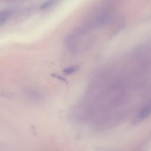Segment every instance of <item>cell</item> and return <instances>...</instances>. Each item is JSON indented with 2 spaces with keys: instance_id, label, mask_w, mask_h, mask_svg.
<instances>
[{
  "instance_id": "cell-1",
  "label": "cell",
  "mask_w": 151,
  "mask_h": 151,
  "mask_svg": "<svg viewBox=\"0 0 151 151\" xmlns=\"http://www.w3.org/2000/svg\"><path fill=\"white\" fill-rule=\"evenodd\" d=\"M151 113V104L147 105L145 107H144L138 114L137 116V120L138 121H141L145 119H146L148 116H149Z\"/></svg>"
},
{
  "instance_id": "cell-2",
  "label": "cell",
  "mask_w": 151,
  "mask_h": 151,
  "mask_svg": "<svg viewBox=\"0 0 151 151\" xmlns=\"http://www.w3.org/2000/svg\"><path fill=\"white\" fill-rule=\"evenodd\" d=\"M14 11L11 9H7L4 10L1 12L0 14V23L1 25H3L13 14Z\"/></svg>"
},
{
  "instance_id": "cell-3",
  "label": "cell",
  "mask_w": 151,
  "mask_h": 151,
  "mask_svg": "<svg viewBox=\"0 0 151 151\" xmlns=\"http://www.w3.org/2000/svg\"><path fill=\"white\" fill-rule=\"evenodd\" d=\"M57 2H58V0H47L41 5V8L42 9L50 8L52 7V6H54Z\"/></svg>"
},
{
  "instance_id": "cell-4",
  "label": "cell",
  "mask_w": 151,
  "mask_h": 151,
  "mask_svg": "<svg viewBox=\"0 0 151 151\" xmlns=\"http://www.w3.org/2000/svg\"><path fill=\"white\" fill-rule=\"evenodd\" d=\"M77 70V68L75 67H68L66 69L64 70V73H67V74H70L72 73L73 72H74L76 70Z\"/></svg>"
},
{
  "instance_id": "cell-5",
  "label": "cell",
  "mask_w": 151,
  "mask_h": 151,
  "mask_svg": "<svg viewBox=\"0 0 151 151\" xmlns=\"http://www.w3.org/2000/svg\"><path fill=\"white\" fill-rule=\"evenodd\" d=\"M5 1H15V0H5Z\"/></svg>"
}]
</instances>
